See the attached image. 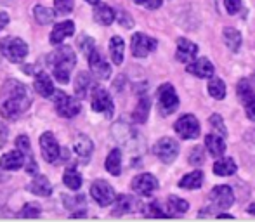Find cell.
<instances>
[{
	"instance_id": "obj_37",
	"label": "cell",
	"mask_w": 255,
	"mask_h": 222,
	"mask_svg": "<svg viewBox=\"0 0 255 222\" xmlns=\"http://www.w3.org/2000/svg\"><path fill=\"white\" fill-rule=\"evenodd\" d=\"M148 113H149V99L142 98L141 101H139L137 108L134 111V120L139 121V123H142V121H146V118H148Z\"/></svg>"
},
{
	"instance_id": "obj_18",
	"label": "cell",
	"mask_w": 255,
	"mask_h": 222,
	"mask_svg": "<svg viewBox=\"0 0 255 222\" xmlns=\"http://www.w3.org/2000/svg\"><path fill=\"white\" fill-rule=\"evenodd\" d=\"M73 33H75V23L68 19V21H61V23H57L56 26L52 28L51 37H49V38H51V44L59 45L64 38L71 37Z\"/></svg>"
},
{
	"instance_id": "obj_29",
	"label": "cell",
	"mask_w": 255,
	"mask_h": 222,
	"mask_svg": "<svg viewBox=\"0 0 255 222\" xmlns=\"http://www.w3.org/2000/svg\"><path fill=\"white\" fill-rule=\"evenodd\" d=\"M104 167L110 172L111 175H120L122 172V151L120 149H111L110 155H108Z\"/></svg>"
},
{
	"instance_id": "obj_6",
	"label": "cell",
	"mask_w": 255,
	"mask_h": 222,
	"mask_svg": "<svg viewBox=\"0 0 255 222\" xmlns=\"http://www.w3.org/2000/svg\"><path fill=\"white\" fill-rule=\"evenodd\" d=\"M236 92H238L240 101L243 103V108H245V113L249 116V120L255 121V91L247 78L238 82V87H236Z\"/></svg>"
},
{
	"instance_id": "obj_45",
	"label": "cell",
	"mask_w": 255,
	"mask_h": 222,
	"mask_svg": "<svg viewBox=\"0 0 255 222\" xmlns=\"http://www.w3.org/2000/svg\"><path fill=\"white\" fill-rule=\"evenodd\" d=\"M7 23H9V16H7V12H0V30H3V28L7 26Z\"/></svg>"
},
{
	"instance_id": "obj_39",
	"label": "cell",
	"mask_w": 255,
	"mask_h": 222,
	"mask_svg": "<svg viewBox=\"0 0 255 222\" xmlns=\"http://www.w3.org/2000/svg\"><path fill=\"white\" fill-rule=\"evenodd\" d=\"M54 10L57 16H63L73 10V0H54Z\"/></svg>"
},
{
	"instance_id": "obj_48",
	"label": "cell",
	"mask_w": 255,
	"mask_h": 222,
	"mask_svg": "<svg viewBox=\"0 0 255 222\" xmlns=\"http://www.w3.org/2000/svg\"><path fill=\"white\" fill-rule=\"evenodd\" d=\"M249 214H254L255 216V203H252V205L249 207Z\"/></svg>"
},
{
	"instance_id": "obj_16",
	"label": "cell",
	"mask_w": 255,
	"mask_h": 222,
	"mask_svg": "<svg viewBox=\"0 0 255 222\" xmlns=\"http://www.w3.org/2000/svg\"><path fill=\"white\" fill-rule=\"evenodd\" d=\"M210 200L219 209H229L235 202V195L229 186H215L210 193Z\"/></svg>"
},
{
	"instance_id": "obj_33",
	"label": "cell",
	"mask_w": 255,
	"mask_h": 222,
	"mask_svg": "<svg viewBox=\"0 0 255 222\" xmlns=\"http://www.w3.org/2000/svg\"><path fill=\"white\" fill-rule=\"evenodd\" d=\"M224 42H226V45H228L229 49H231L233 52H236L240 47H242V33H240L236 28H226L224 30Z\"/></svg>"
},
{
	"instance_id": "obj_5",
	"label": "cell",
	"mask_w": 255,
	"mask_h": 222,
	"mask_svg": "<svg viewBox=\"0 0 255 222\" xmlns=\"http://www.w3.org/2000/svg\"><path fill=\"white\" fill-rule=\"evenodd\" d=\"M158 108H160L161 114L167 116L172 114L175 110L179 108V98L175 89L170 84H163L158 89Z\"/></svg>"
},
{
	"instance_id": "obj_36",
	"label": "cell",
	"mask_w": 255,
	"mask_h": 222,
	"mask_svg": "<svg viewBox=\"0 0 255 222\" xmlns=\"http://www.w3.org/2000/svg\"><path fill=\"white\" fill-rule=\"evenodd\" d=\"M189 209V203L182 198L177 196H170L168 198V210H170V216H179V214H186Z\"/></svg>"
},
{
	"instance_id": "obj_38",
	"label": "cell",
	"mask_w": 255,
	"mask_h": 222,
	"mask_svg": "<svg viewBox=\"0 0 255 222\" xmlns=\"http://www.w3.org/2000/svg\"><path fill=\"white\" fill-rule=\"evenodd\" d=\"M42 212V207L35 202H30L23 207V210L19 212V217H38Z\"/></svg>"
},
{
	"instance_id": "obj_32",
	"label": "cell",
	"mask_w": 255,
	"mask_h": 222,
	"mask_svg": "<svg viewBox=\"0 0 255 222\" xmlns=\"http://www.w3.org/2000/svg\"><path fill=\"white\" fill-rule=\"evenodd\" d=\"M94 151V144L87 135H80V137L75 141V153H77L80 158H89Z\"/></svg>"
},
{
	"instance_id": "obj_46",
	"label": "cell",
	"mask_w": 255,
	"mask_h": 222,
	"mask_svg": "<svg viewBox=\"0 0 255 222\" xmlns=\"http://www.w3.org/2000/svg\"><path fill=\"white\" fill-rule=\"evenodd\" d=\"M161 2H163V0H148L146 7H148V9H158V7L161 5Z\"/></svg>"
},
{
	"instance_id": "obj_26",
	"label": "cell",
	"mask_w": 255,
	"mask_h": 222,
	"mask_svg": "<svg viewBox=\"0 0 255 222\" xmlns=\"http://www.w3.org/2000/svg\"><path fill=\"white\" fill-rule=\"evenodd\" d=\"M124 52H125V42L122 37H111L110 40V54L115 64H122L124 63Z\"/></svg>"
},
{
	"instance_id": "obj_8",
	"label": "cell",
	"mask_w": 255,
	"mask_h": 222,
	"mask_svg": "<svg viewBox=\"0 0 255 222\" xmlns=\"http://www.w3.org/2000/svg\"><path fill=\"white\" fill-rule=\"evenodd\" d=\"M177 135L182 139H196L200 135V121L195 114H184L174 125Z\"/></svg>"
},
{
	"instance_id": "obj_27",
	"label": "cell",
	"mask_w": 255,
	"mask_h": 222,
	"mask_svg": "<svg viewBox=\"0 0 255 222\" xmlns=\"http://www.w3.org/2000/svg\"><path fill=\"white\" fill-rule=\"evenodd\" d=\"M135 207H137V202L128 195H118L117 200H115V214H117V216L132 212Z\"/></svg>"
},
{
	"instance_id": "obj_2",
	"label": "cell",
	"mask_w": 255,
	"mask_h": 222,
	"mask_svg": "<svg viewBox=\"0 0 255 222\" xmlns=\"http://www.w3.org/2000/svg\"><path fill=\"white\" fill-rule=\"evenodd\" d=\"M77 64V56L70 45H61L54 54H51L52 75L59 84H68L70 75Z\"/></svg>"
},
{
	"instance_id": "obj_41",
	"label": "cell",
	"mask_w": 255,
	"mask_h": 222,
	"mask_svg": "<svg viewBox=\"0 0 255 222\" xmlns=\"http://www.w3.org/2000/svg\"><path fill=\"white\" fill-rule=\"evenodd\" d=\"M203 160H205L203 149L198 146V148H195L191 151V156H189V163H191V165H195V167H198V165H202V163H203Z\"/></svg>"
},
{
	"instance_id": "obj_15",
	"label": "cell",
	"mask_w": 255,
	"mask_h": 222,
	"mask_svg": "<svg viewBox=\"0 0 255 222\" xmlns=\"http://www.w3.org/2000/svg\"><path fill=\"white\" fill-rule=\"evenodd\" d=\"M16 148L21 149L24 155V168H26L28 174L35 175L38 172V167L37 163H35V158H33V153H31V144H30V139H28V135H19V137L16 139Z\"/></svg>"
},
{
	"instance_id": "obj_22",
	"label": "cell",
	"mask_w": 255,
	"mask_h": 222,
	"mask_svg": "<svg viewBox=\"0 0 255 222\" xmlns=\"http://www.w3.org/2000/svg\"><path fill=\"white\" fill-rule=\"evenodd\" d=\"M205 148L208 149L212 156H222L226 153V142L222 139V135L208 134L205 137Z\"/></svg>"
},
{
	"instance_id": "obj_20",
	"label": "cell",
	"mask_w": 255,
	"mask_h": 222,
	"mask_svg": "<svg viewBox=\"0 0 255 222\" xmlns=\"http://www.w3.org/2000/svg\"><path fill=\"white\" fill-rule=\"evenodd\" d=\"M24 155L21 149H14L10 153H5V155L0 158V167L3 170H19L21 167H24Z\"/></svg>"
},
{
	"instance_id": "obj_9",
	"label": "cell",
	"mask_w": 255,
	"mask_h": 222,
	"mask_svg": "<svg viewBox=\"0 0 255 222\" xmlns=\"http://www.w3.org/2000/svg\"><path fill=\"white\" fill-rule=\"evenodd\" d=\"M154 155L163 163H172L179 156V142L170 137H161L154 144Z\"/></svg>"
},
{
	"instance_id": "obj_44",
	"label": "cell",
	"mask_w": 255,
	"mask_h": 222,
	"mask_svg": "<svg viewBox=\"0 0 255 222\" xmlns=\"http://www.w3.org/2000/svg\"><path fill=\"white\" fill-rule=\"evenodd\" d=\"M82 49H84V52L89 56L92 51H94V40H92V38H87V37H85V38H84V42H82Z\"/></svg>"
},
{
	"instance_id": "obj_31",
	"label": "cell",
	"mask_w": 255,
	"mask_h": 222,
	"mask_svg": "<svg viewBox=\"0 0 255 222\" xmlns=\"http://www.w3.org/2000/svg\"><path fill=\"white\" fill-rule=\"evenodd\" d=\"M91 85H92V80L87 73L77 75V78H75V94H77V98L80 99V101L84 98H87V92H89V89H91Z\"/></svg>"
},
{
	"instance_id": "obj_19",
	"label": "cell",
	"mask_w": 255,
	"mask_h": 222,
	"mask_svg": "<svg viewBox=\"0 0 255 222\" xmlns=\"http://www.w3.org/2000/svg\"><path fill=\"white\" fill-rule=\"evenodd\" d=\"M196 54H198V45L193 44L188 38H179L177 40V59L179 61L189 64L191 59L196 57Z\"/></svg>"
},
{
	"instance_id": "obj_4",
	"label": "cell",
	"mask_w": 255,
	"mask_h": 222,
	"mask_svg": "<svg viewBox=\"0 0 255 222\" xmlns=\"http://www.w3.org/2000/svg\"><path fill=\"white\" fill-rule=\"evenodd\" d=\"M52 99H54V106H56L57 114H59V116H63V118H73L82 111L80 99L71 98V96L64 94L63 91L54 92Z\"/></svg>"
},
{
	"instance_id": "obj_24",
	"label": "cell",
	"mask_w": 255,
	"mask_h": 222,
	"mask_svg": "<svg viewBox=\"0 0 255 222\" xmlns=\"http://www.w3.org/2000/svg\"><path fill=\"white\" fill-rule=\"evenodd\" d=\"M236 170H238V167H236L235 160L228 158V156H222V158H219L214 163V172L217 175H221V177H228V175L236 174Z\"/></svg>"
},
{
	"instance_id": "obj_17",
	"label": "cell",
	"mask_w": 255,
	"mask_h": 222,
	"mask_svg": "<svg viewBox=\"0 0 255 222\" xmlns=\"http://www.w3.org/2000/svg\"><path fill=\"white\" fill-rule=\"evenodd\" d=\"M188 71L198 78H212L214 77L215 68L207 57H200V59H196L188 64Z\"/></svg>"
},
{
	"instance_id": "obj_30",
	"label": "cell",
	"mask_w": 255,
	"mask_h": 222,
	"mask_svg": "<svg viewBox=\"0 0 255 222\" xmlns=\"http://www.w3.org/2000/svg\"><path fill=\"white\" fill-rule=\"evenodd\" d=\"M63 182H64V186H66L68 189H73V191L80 189V186H82L80 172H78L75 167H68L66 170H64V174H63Z\"/></svg>"
},
{
	"instance_id": "obj_35",
	"label": "cell",
	"mask_w": 255,
	"mask_h": 222,
	"mask_svg": "<svg viewBox=\"0 0 255 222\" xmlns=\"http://www.w3.org/2000/svg\"><path fill=\"white\" fill-rule=\"evenodd\" d=\"M208 94L214 99H224L226 98V84L221 80V78H212L208 82Z\"/></svg>"
},
{
	"instance_id": "obj_42",
	"label": "cell",
	"mask_w": 255,
	"mask_h": 222,
	"mask_svg": "<svg viewBox=\"0 0 255 222\" xmlns=\"http://www.w3.org/2000/svg\"><path fill=\"white\" fill-rule=\"evenodd\" d=\"M224 5H226V10L228 14H236L242 7V0H224Z\"/></svg>"
},
{
	"instance_id": "obj_14",
	"label": "cell",
	"mask_w": 255,
	"mask_h": 222,
	"mask_svg": "<svg viewBox=\"0 0 255 222\" xmlns=\"http://www.w3.org/2000/svg\"><path fill=\"white\" fill-rule=\"evenodd\" d=\"M89 66H91V71L96 78H99V80H106V78H110V75H111L110 64L106 63V59H104V57L99 54L96 49L89 54Z\"/></svg>"
},
{
	"instance_id": "obj_47",
	"label": "cell",
	"mask_w": 255,
	"mask_h": 222,
	"mask_svg": "<svg viewBox=\"0 0 255 222\" xmlns=\"http://www.w3.org/2000/svg\"><path fill=\"white\" fill-rule=\"evenodd\" d=\"M219 219H233V216H229V214H221Z\"/></svg>"
},
{
	"instance_id": "obj_21",
	"label": "cell",
	"mask_w": 255,
	"mask_h": 222,
	"mask_svg": "<svg viewBox=\"0 0 255 222\" xmlns=\"http://www.w3.org/2000/svg\"><path fill=\"white\" fill-rule=\"evenodd\" d=\"M35 91H37L38 94L42 96V98L52 99L54 92H56V89H54V84H52V78L49 77L47 73H40L37 78H35Z\"/></svg>"
},
{
	"instance_id": "obj_23",
	"label": "cell",
	"mask_w": 255,
	"mask_h": 222,
	"mask_svg": "<svg viewBox=\"0 0 255 222\" xmlns=\"http://www.w3.org/2000/svg\"><path fill=\"white\" fill-rule=\"evenodd\" d=\"M30 191L33 193V195H38V196H51L52 195V184L45 175H37V177L31 181Z\"/></svg>"
},
{
	"instance_id": "obj_40",
	"label": "cell",
	"mask_w": 255,
	"mask_h": 222,
	"mask_svg": "<svg viewBox=\"0 0 255 222\" xmlns=\"http://www.w3.org/2000/svg\"><path fill=\"white\" fill-rule=\"evenodd\" d=\"M208 121H210V127L214 128L215 132H219V135H222V137H226V135H228V130H226L224 121H222L221 114H212V116L208 118Z\"/></svg>"
},
{
	"instance_id": "obj_3",
	"label": "cell",
	"mask_w": 255,
	"mask_h": 222,
	"mask_svg": "<svg viewBox=\"0 0 255 222\" xmlns=\"http://www.w3.org/2000/svg\"><path fill=\"white\" fill-rule=\"evenodd\" d=\"M28 44L17 37H7L0 40V52L10 63H23L28 56Z\"/></svg>"
},
{
	"instance_id": "obj_10",
	"label": "cell",
	"mask_w": 255,
	"mask_h": 222,
	"mask_svg": "<svg viewBox=\"0 0 255 222\" xmlns=\"http://www.w3.org/2000/svg\"><path fill=\"white\" fill-rule=\"evenodd\" d=\"M40 151L45 162L54 163L61 156V148L57 144V139L54 137L52 132H44L40 135Z\"/></svg>"
},
{
	"instance_id": "obj_25",
	"label": "cell",
	"mask_w": 255,
	"mask_h": 222,
	"mask_svg": "<svg viewBox=\"0 0 255 222\" xmlns=\"http://www.w3.org/2000/svg\"><path fill=\"white\" fill-rule=\"evenodd\" d=\"M203 184V172L202 170H193L186 174L184 177L179 181V188L182 189H198Z\"/></svg>"
},
{
	"instance_id": "obj_13",
	"label": "cell",
	"mask_w": 255,
	"mask_h": 222,
	"mask_svg": "<svg viewBox=\"0 0 255 222\" xmlns=\"http://www.w3.org/2000/svg\"><path fill=\"white\" fill-rule=\"evenodd\" d=\"M92 110L96 113H104L106 116H111L115 111V105L113 99L110 98L104 89H96L94 94H92Z\"/></svg>"
},
{
	"instance_id": "obj_49",
	"label": "cell",
	"mask_w": 255,
	"mask_h": 222,
	"mask_svg": "<svg viewBox=\"0 0 255 222\" xmlns=\"http://www.w3.org/2000/svg\"><path fill=\"white\" fill-rule=\"evenodd\" d=\"M135 3H139V5H146V2H148V0H134Z\"/></svg>"
},
{
	"instance_id": "obj_12",
	"label": "cell",
	"mask_w": 255,
	"mask_h": 222,
	"mask_svg": "<svg viewBox=\"0 0 255 222\" xmlns=\"http://www.w3.org/2000/svg\"><path fill=\"white\" fill-rule=\"evenodd\" d=\"M132 189L137 193L139 196H151L158 189V181L151 174H139L132 181Z\"/></svg>"
},
{
	"instance_id": "obj_7",
	"label": "cell",
	"mask_w": 255,
	"mask_h": 222,
	"mask_svg": "<svg viewBox=\"0 0 255 222\" xmlns=\"http://www.w3.org/2000/svg\"><path fill=\"white\" fill-rule=\"evenodd\" d=\"M91 196L94 198V202H98L101 207H108L117 200V195H115V189L111 188V184H108L103 179H98V181L92 182L91 186Z\"/></svg>"
},
{
	"instance_id": "obj_50",
	"label": "cell",
	"mask_w": 255,
	"mask_h": 222,
	"mask_svg": "<svg viewBox=\"0 0 255 222\" xmlns=\"http://www.w3.org/2000/svg\"><path fill=\"white\" fill-rule=\"evenodd\" d=\"M85 2L92 3V5H98V3H99V0H85Z\"/></svg>"
},
{
	"instance_id": "obj_11",
	"label": "cell",
	"mask_w": 255,
	"mask_h": 222,
	"mask_svg": "<svg viewBox=\"0 0 255 222\" xmlns=\"http://www.w3.org/2000/svg\"><path fill=\"white\" fill-rule=\"evenodd\" d=\"M158 42L144 33H135L130 42V51L135 57H146L156 49Z\"/></svg>"
},
{
	"instance_id": "obj_34",
	"label": "cell",
	"mask_w": 255,
	"mask_h": 222,
	"mask_svg": "<svg viewBox=\"0 0 255 222\" xmlns=\"http://www.w3.org/2000/svg\"><path fill=\"white\" fill-rule=\"evenodd\" d=\"M33 14H35V19L38 21V24H51L54 16H57L56 10L47 9V7H44V5H35Z\"/></svg>"
},
{
	"instance_id": "obj_43",
	"label": "cell",
	"mask_w": 255,
	"mask_h": 222,
	"mask_svg": "<svg viewBox=\"0 0 255 222\" xmlns=\"http://www.w3.org/2000/svg\"><path fill=\"white\" fill-rule=\"evenodd\" d=\"M148 212H146V216H149V217H167V216H170V214H163L160 210V207H158V203H151V205L148 207Z\"/></svg>"
},
{
	"instance_id": "obj_28",
	"label": "cell",
	"mask_w": 255,
	"mask_h": 222,
	"mask_svg": "<svg viewBox=\"0 0 255 222\" xmlns=\"http://www.w3.org/2000/svg\"><path fill=\"white\" fill-rule=\"evenodd\" d=\"M94 19L99 24H103V26H110L115 21V10L110 5H106V3H101V5L98 3V7L94 10Z\"/></svg>"
},
{
	"instance_id": "obj_1",
	"label": "cell",
	"mask_w": 255,
	"mask_h": 222,
	"mask_svg": "<svg viewBox=\"0 0 255 222\" xmlns=\"http://www.w3.org/2000/svg\"><path fill=\"white\" fill-rule=\"evenodd\" d=\"M31 105L30 92L26 85L19 84L17 80H7L2 89V99H0V114L7 120H16Z\"/></svg>"
}]
</instances>
